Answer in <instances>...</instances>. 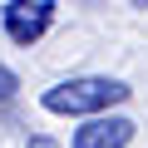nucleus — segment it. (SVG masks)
Here are the masks:
<instances>
[{"instance_id":"nucleus-5","label":"nucleus","mask_w":148,"mask_h":148,"mask_svg":"<svg viewBox=\"0 0 148 148\" xmlns=\"http://www.w3.org/2000/svg\"><path fill=\"white\" fill-rule=\"evenodd\" d=\"M30 148H59L54 138H30Z\"/></svg>"},{"instance_id":"nucleus-6","label":"nucleus","mask_w":148,"mask_h":148,"mask_svg":"<svg viewBox=\"0 0 148 148\" xmlns=\"http://www.w3.org/2000/svg\"><path fill=\"white\" fill-rule=\"evenodd\" d=\"M128 5H133V10H148V0H128Z\"/></svg>"},{"instance_id":"nucleus-1","label":"nucleus","mask_w":148,"mask_h":148,"mask_svg":"<svg viewBox=\"0 0 148 148\" xmlns=\"http://www.w3.org/2000/svg\"><path fill=\"white\" fill-rule=\"evenodd\" d=\"M128 94H133V89H128L123 79L79 74V79H64V84L45 89V94H40V104H45L49 114H79V119H99V114H109L114 104H123Z\"/></svg>"},{"instance_id":"nucleus-7","label":"nucleus","mask_w":148,"mask_h":148,"mask_svg":"<svg viewBox=\"0 0 148 148\" xmlns=\"http://www.w3.org/2000/svg\"><path fill=\"white\" fill-rule=\"evenodd\" d=\"M84 5H99V0H84Z\"/></svg>"},{"instance_id":"nucleus-3","label":"nucleus","mask_w":148,"mask_h":148,"mask_svg":"<svg viewBox=\"0 0 148 148\" xmlns=\"http://www.w3.org/2000/svg\"><path fill=\"white\" fill-rule=\"evenodd\" d=\"M128 138H133V123L123 114H99L84 128H74V148H128Z\"/></svg>"},{"instance_id":"nucleus-4","label":"nucleus","mask_w":148,"mask_h":148,"mask_svg":"<svg viewBox=\"0 0 148 148\" xmlns=\"http://www.w3.org/2000/svg\"><path fill=\"white\" fill-rule=\"evenodd\" d=\"M15 89H20V79H15L5 64H0V99H15Z\"/></svg>"},{"instance_id":"nucleus-2","label":"nucleus","mask_w":148,"mask_h":148,"mask_svg":"<svg viewBox=\"0 0 148 148\" xmlns=\"http://www.w3.org/2000/svg\"><path fill=\"white\" fill-rule=\"evenodd\" d=\"M0 20H5V35L15 45H35L54 25V5L49 0H10V5L0 10Z\"/></svg>"}]
</instances>
